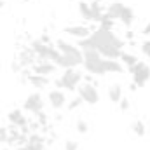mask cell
<instances>
[{"instance_id": "1", "label": "cell", "mask_w": 150, "mask_h": 150, "mask_svg": "<svg viewBox=\"0 0 150 150\" xmlns=\"http://www.w3.org/2000/svg\"><path fill=\"white\" fill-rule=\"evenodd\" d=\"M82 65L86 68V72H89L91 75H105L103 72V58L98 54V51L94 49H86L82 51Z\"/></svg>"}, {"instance_id": "2", "label": "cell", "mask_w": 150, "mask_h": 150, "mask_svg": "<svg viewBox=\"0 0 150 150\" xmlns=\"http://www.w3.org/2000/svg\"><path fill=\"white\" fill-rule=\"evenodd\" d=\"M84 74L77 68H68L63 70V75L56 80V87L59 89H68V91H77V87L82 84Z\"/></svg>"}, {"instance_id": "3", "label": "cell", "mask_w": 150, "mask_h": 150, "mask_svg": "<svg viewBox=\"0 0 150 150\" xmlns=\"http://www.w3.org/2000/svg\"><path fill=\"white\" fill-rule=\"evenodd\" d=\"M77 93H79V98L82 101H86L87 105H96L100 103V91L94 84H89V82H84L77 87Z\"/></svg>"}, {"instance_id": "4", "label": "cell", "mask_w": 150, "mask_h": 150, "mask_svg": "<svg viewBox=\"0 0 150 150\" xmlns=\"http://www.w3.org/2000/svg\"><path fill=\"white\" fill-rule=\"evenodd\" d=\"M56 49L59 51V54H63V56H70L72 59H75L79 65H82V51L72 44V42H68V40H65V38H58L56 40Z\"/></svg>"}, {"instance_id": "5", "label": "cell", "mask_w": 150, "mask_h": 150, "mask_svg": "<svg viewBox=\"0 0 150 150\" xmlns=\"http://www.w3.org/2000/svg\"><path fill=\"white\" fill-rule=\"evenodd\" d=\"M129 72L133 75V84L136 87H143L150 80V67L145 61H138V65L129 68Z\"/></svg>"}, {"instance_id": "6", "label": "cell", "mask_w": 150, "mask_h": 150, "mask_svg": "<svg viewBox=\"0 0 150 150\" xmlns=\"http://www.w3.org/2000/svg\"><path fill=\"white\" fill-rule=\"evenodd\" d=\"M23 108L28 110V112H32V113H35V115L40 113V112H44V98H42V94H40V93H32V94H28V96L25 98Z\"/></svg>"}, {"instance_id": "7", "label": "cell", "mask_w": 150, "mask_h": 150, "mask_svg": "<svg viewBox=\"0 0 150 150\" xmlns=\"http://www.w3.org/2000/svg\"><path fill=\"white\" fill-rule=\"evenodd\" d=\"M63 32L67 35H70V37H75V38H79V40H82V38L89 37L93 30L89 26H86V25H72V26H65Z\"/></svg>"}, {"instance_id": "8", "label": "cell", "mask_w": 150, "mask_h": 150, "mask_svg": "<svg viewBox=\"0 0 150 150\" xmlns=\"http://www.w3.org/2000/svg\"><path fill=\"white\" fill-rule=\"evenodd\" d=\"M47 100H49V103H51V107H52L54 110H59V108H63V107L67 105V96H65V93L59 91V89L49 91Z\"/></svg>"}, {"instance_id": "9", "label": "cell", "mask_w": 150, "mask_h": 150, "mask_svg": "<svg viewBox=\"0 0 150 150\" xmlns=\"http://www.w3.org/2000/svg\"><path fill=\"white\" fill-rule=\"evenodd\" d=\"M7 120L14 126V127H26L28 126V119L23 115L21 110H18V108H14V110H11V112L7 113Z\"/></svg>"}, {"instance_id": "10", "label": "cell", "mask_w": 150, "mask_h": 150, "mask_svg": "<svg viewBox=\"0 0 150 150\" xmlns=\"http://www.w3.org/2000/svg\"><path fill=\"white\" fill-rule=\"evenodd\" d=\"M56 65L51 63V61H37L33 65V74L35 75H44V77H49L56 72Z\"/></svg>"}, {"instance_id": "11", "label": "cell", "mask_w": 150, "mask_h": 150, "mask_svg": "<svg viewBox=\"0 0 150 150\" xmlns=\"http://www.w3.org/2000/svg\"><path fill=\"white\" fill-rule=\"evenodd\" d=\"M126 7L127 5H124L122 2H112L108 7H107V11H105V14L110 18V19H120L122 18V14H124V11H126Z\"/></svg>"}, {"instance_id": "12", "label": "cell", "mask_w": 150, "mask_h": 150, "mask_svg": "<svg viewBox=\"0 0 150 150\" xmlns=\"http://www.w3.org/2000/svg\"><path fill=\"white\" fill-rule=\"evenodd\" d=\"M21 150H44V138L40 134H30L26 138V145Z\"/></svg>"}, {"instance_id": "13", "label": "cell", "mask_w": 150, "mask_h": 150, "mask_svg": "<svg viewBox=\"0 0 150 150\" xmlns=\"http://www.w3.org/2000/svg\"><path fill=\"white\" fill-rule=\"evenodd\" d=\"M103 72L105 74H122L124 72V65L120 61H113V59H103Z\"/></svg>"}, {"instance_id": "14", "label": "cell", "mask_w": 150, "mask_h": 150, "mask_svg": "<svg viewBox=\"0 0 150 150\" xmlns=\"http://www.w3.org/2000/svg\"><path fill=\"white\" fill-rule=\"evenodd\" d=\"M35 89H44V87H47L49 86V77H44V75H35V74H32V75H28V79H26Z\"/></svg>"}, {"instance_id": "15", "label": "cell", "mask_w": 150, "mask_h": 150, "mask_svg": "<svg viewBox=\"0 0 150 150\" xmlns=\"http://www.w3.org/2000/svg\"><path fill=\"white\" fill-rule=\"evenodd\" d=\"M54 65H56V67H59V68H63V70H68V68H77V67H80V65H79L75 59H72L70 56H63V54L58 58V61H56Z\"/></svg>"}, {"instance_id": "16", "label": "cell", "mask_w": 150, "mask_h": 150, "mask_svg": "<svg viewBox=\"0 0 150 150\" xmlns=\"http://www.w3.org/2000/svg\"><path fill=\"white\" fill-rule=\"evenodd\" d=\"M122 98H124V96H122V86H120V84H112V86L108 87V100H110L112 103H119Z\"/></svg>"}, {"instance_id": "17", "label": "cell", "mask_w": 150, "mask_h": 150, "mask_svg": "<svg viewBox=\"0 0 150 150\" xmlns=\"http://www.w3.org/2000/svg\"><path fill=\"white\" fill-rule=\"evenodd\" d=\"M119 61H122L127 68H133V67H136L138 65V56H134V54H131V52H124L122 51V54H120V58H119Z\"/></svg>"}, {"instance_id": "18", "label": "cell", "mask_w": 150, "mask_h": 150, "mask_svg": "<svg viewBox=\"0 0 150 150\" xmlns=\"http://www.w3.org/2000/svg\"><path fill=\"white\" fill-rule=\"evenodd\" d=\"M79 14L86 19V21H93V14H91V7L87 2H79Z\"/></svg>"}, {"instance_id": "19", "label": "cell", "mask_w": 150, "mask_h": 150, "mask_svg": "<svg viewBox=\"0 0 150 150\" xmlns=\"http://www.w3.org/2000/svg\"><path fill=\"white\" fill-rule=\"evenodd\" d=\"M119 21H120V23H124L126 26H131V25H133V21H134V11L127 5V7H126V11H124V14H122V18H120Z\"/></svg>"}, {"instance_id": "20", "label": "cell", "mask_w": 150, "mask_h": 150, "mask_svg": "<svg viewBox=\"0 0 150 150\" xmlns=\"http://www.w3.org/2000/svg\"><path fill=\"white\" fill-rule=\"evenodd\" d=\"M133 133H134L136 136H145V133H147L145 124H143L142 120H134V122H133Z\"/></svg>"}, {"instance_id": "21", "label": "cell", "mask_w": 150, "mask_h": 150, "mask_svg": "<svg viewBox=\"0 0 150 150\" xmlns=\"http://www.w3.org/2000/svg\"><path fill=\"white\" fill-rule=\"evenodd\" d=\"M75 127H77V133H80V134H86V133L89 131V124H87L84 119H79V120L75 122Z\"/></svg>"}, {"instance_id": "22", "label": "cell", "mask_w": 150, "mask_h": 150, "mask_svg": "<svg viewBox=\"0 0 150 150\" xmlns=\"http://www.w3.org/2000/svg\"><path fill=\"white\" fill-rule=\"evenodd\" d=\"M140 49H142V52H143V54L150 59V38H147V40H143V42H142Z\"/></svg>"}, {"instance_id": "23", "label": "cell", "mask_w": 150, "mask_h": 150, "mask_svg": "<svg viewBox=\"0 0 150 150\" xmlns=\"http://www.w3.org/2000/svg\"><path fill=\"white\" fill-rule=\"evenodd\" d=\"M82 103H84V101H82V100H80V98L77 96V98H74V100H72V101L68 103V110H75V108H79V107H80Z\"/></svg>"}, {"instance_id": "24", "label": "cell", "mask_w": 150, "mask_h": 150, "mask_svg": "<svg viewBox=\"0 0 150 150\" xmlns=\"http://www.w3.org/2000/svg\"><path fill=\"white\" fill-rule=\"evenodd\" d=\"M11 136H9V129L7 127H0V142H9Z\"/></svg>"}, {"instance_id": "25", "label": "cell", "mask_w": 150, "mask_h": 150, "mask_svg": "<svg viewBox=\"0 0 150 150\" xmlns=\"http://www.w3.org/2000/svg\"><path fill=\"white\" fill-rule=\"evenodd\" d=\"M65 150H79V143L74 140H67L65 142Z\"/></svg>"}, {"instance_id": "26", "label": "cell", "mask_w": 150, "mask_h": 150, "mask_svg": "<svg viewBox=\"0 0 150 150\" xmlns=\"http://www.w3.org/2000/svg\"><path fill=\"white\" fill-rule=\"evenodd\" d=\"M129 107H131V105H129V100H127V98H122V100L119 101V108H120L122 112L129 110Z\"/></svg>"}, {"instance_id": "27", "label": "cell", "mask_w": 150, "mask_h": 150, "mask_svg": "<svg viewBox=\"0 0 150 150\" xmlns=\"http://www.w3.org/2000/svg\"><path fill=\"white\" fill-rule=\"evenodd\" d=\"M11 70H12V72H21V70H23V67L19 65V61H12V65H11Z\"/></svg>"}, {"instance_id": "28", "label": "cell", "mask_w": 150, "mask_h": 150, "mask_svg": "<svg viewBox=\"0 0 150 150\" xmlns=\"http://www.w3.org/2000/svg\"><path fill=\"white\" fill-rule=\"evenodd\" d=\"M37 120H38V124H45V122H47V115H45V113L44 112H40V113H37Z\"/></svg>"}, {"instance_id": "29", "label": "cell", "mask_w": 150, "mask_h": 150, "mask_svg": "<svg viewBox=\"0 0 150 150\" xmlns=\"http://www.w3.org/2000/svg\"><path fill=\"white\" fill-rule=\"evenodd\" d=\"M143 35H150V21L145 25V28H143V32H142Z\"/></svg>"}, {"instance_id": "30", "label": "cell", "mask_w": 150, "mask_h": 150, "mask_svg": "<svg viewBox=\"0 0 150 150\" xmlns=\"http://www.w3.org/2000/svg\"><path fill=\"white\" fill-rule=\"evenodd\" d=\"M127 38H131V40H133V38H134V33H133V32H127Z\"/></svg>"}, {"instance_id": "31", "label": "cell", "mask_w": 150, "mask_h": 150, "mask_svg": "<svg viewBox=\"0 0 150 150\" xmlns=\"http://www.w3.org/2000/svg\"><path fill=\"white\" fill-rule=\"evenodd\" d=\"M94 2H101V0H94Z\"/></svg>"}]
</instances>
